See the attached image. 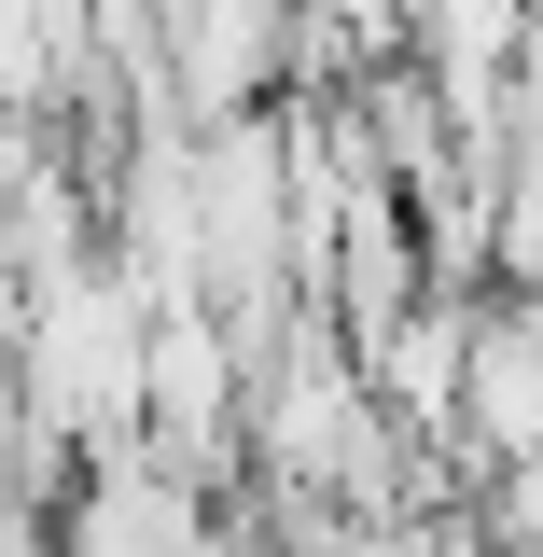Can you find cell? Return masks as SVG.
<instances>
[{
    "label": "cell",
    "mask_w": 543,
    "mask_h": 557,
    "mask_svg": "<svg viewBox=\"0 0 543 557\" xmlns=\"http://www.w3.org/2000/svg\"><path fill=\"white\" fill-rule=\"evenodd\" d=\"M14 391H28V474L57 487L70 460L139 446V391H153V293L112 251L28 293L14 321Z\"/></svg>",
    "instance_id": "cell-1"
},
{
    "label": "cell",
    "mask_w": 543,
    "mask_h": 557,
    "mask_svg": "<svg viewBox=\"0 0 543 557\" xmlns=\"http://www.w3.org/2000/svg\"><path fill=\"white\" fill-rule=\"evenodd\" d=\"M139 446L168 474H223L251 446V348L223 335V307H153V391H139Z\"/></svg>",
    "instance_id": "cell-2"
},
{
    "label": "cell",
    "mask_w": 543,
    "mask_h": 557,
    "mask_svg": "<svg viewBox=\"0 0 543 557\" xmlns=\"http://www.w3.org/2000/svg\"><path fill=\"white\" fill-rule=\"evenodd\" d=\"M223 544V516H209L196 474H168L153 446H112V460H84L57 502V557H209Z\"/></svg>",
    "instance_id": "cell-3"
},
{
    "label": "cell",
    "mask_w": 543,
    "mask_h": 557,
    "mask_svg": "<svg viewBox=\"0 0 543 557\" xmlns=\"http://www.w3.org/2000/svg\"><path fill=\"white\" fill-rule=\"evenodd\" d=\"M279 70H293V0H168V98H182V126L266 112Z\"/></svg>",
    "instance_id": "cell-4"
},
{
    "label": "cell",
    "mask_w": 543,
    "mask_h": 557,
    "mask_svg": "<svg viewBox=\"0 0 543 557\" xmlns=\"http://www.w3.org/2000/svg\"><path fill=\"white\" fill-rule=\"evenodd\" d=\"M530 446H543V293L474 307V376H460V460L516 474Z\"/></svg>",
    "instance_id": "cell-5"
}]
</instances>
